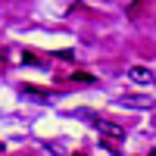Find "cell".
Here are the masks:
<instances>
[{
	"label": "cell",
	"mask_w": 156,
	"mask_h": 156,
	"mask_svg": "<svg viewBox=\"0 0 156 156\" xmlns=\"http://www.w3.org/2000/svg\"><path fill=\"white\" fill-rule=\"evenodd\" d=\"M90 125H94L100 134H106V137H115V140L125 137V128L115 125V122H109V119H90Z\"/></svg>",
	"instance_id": "cell-1"
},
{
	"label": "cell",
	"mask_w": 156,
	"mask_h": 156,
	"mask_svg": "<svg viewBox=\"0 0 156 156\" xmlns=\"http://www.w3.org/2000/svg\"><path fill=\"white\" fill-rule=\"evenodd\" d=\"M115 103L119 106H153V97L150 94H128V97H119Z\"/></svg>",
	"instance_id": "cell-2"
},
{
	"label": "cell",
	"mask_w": 156,
	"mask_h": 156,
	"mask_svg": "<svg viewBox=\"0 0 156 156\" xmlns=\"http://www.w3.org/2000/svg\"><path fill=\"white\" fill-rule=\"evenodd\" d=\"M128 78L137 81V84H150V81H153V72H150L147 66H131V69H128Z\"/></svg>",
	"instance_id": "cell-3"
},
{
	"label": "cell",
	"mask_w": 156,
	"mask_h": 156,
	"mask_svg": "<svg viewBox=\"0 0 156 156\" xmlns=\"http://www.w3.org/2000/svg\"><path fill=\"white\" fill-rule=\"evenodd\" d=\"M19 90H22V97H34V100H47V94H44V87H37V84H22Z\"/></svg>",
	"instance_id": "cell-4"
},
{
	"label": "cell",
	"mask_w": 156,
	"mask_h": 156,
	"mask_svg": "<svg viewBox=\"0 0 156 156\" xmlns=\"http://www.w3.org/2000/svg\"><path fill=\"white\" fill-rule=\"evenodd\" d=\"M144 6H147V0H134V3L128 6L125 12H128V16H131V19H137V16H140V9H144Z\"/></svg>",
	"instance_id": "cell-5"
},
{
	"label": "cell",
	"mask_w": 156,
	"mask_h": 156,
	"mask_svg": "<svg viewBox=\"0 0 156 156\" xmlns=\"http://www.w3.org/2000/svg\"><path fill=\"white\" fill-rule=\"evenodd\" d=\"M69 78H72V81H87V84L94 81V75H87V72H72Z\"/></svg>",
	"instance_id": "cell-6"
},
{
	"label": "cell",
	"mask_w": 156,
	"mask_h": 156,
	"mask_svg": "<svg viewBox=\"0 0 156 156\" xmlns=\"http://www.w3.org/2000/svg\"><path fill=\"white\" fill-rule=\"evenodd\" d=\"M22 62H25V66H37V56L34 53H22Z\"/></svg>",
	"instance_id": "cell-7"
},
{
	"label": "cell",
	"mask_w": 156,
	"mask_h": 156,
	"mask_svg": "<svg viewBox=\"0 0 156 156\" xmlns=\"http://www.w3.org/2000/svg\"><path fill=\"white\" fill-rule=\"evenodd\" d=\"M75 156H87V153H75Z\"/></svg>",
	"instance_id": "cell-8"
},
{
	"label": "cell",
	"mask_w": 156,
	"mask_h": 156,
	"mask_svg": "<svg viewBox=\"0 0 156 156\" xmlns=\"http://www.w3.org/2000/svg\"><path fill=\"white\" fill-rule=\"evenodd\" d=\"M0 150H3V147H0Z\"/></svg>",
	"instance_id": "cell-9"
}]
</instances>
